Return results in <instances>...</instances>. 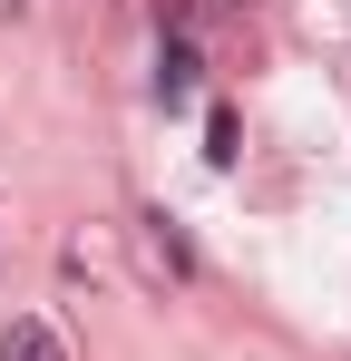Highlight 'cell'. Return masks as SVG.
Masks as SVG:
<instances>
[{"label":"cell","instance_id":"cell-1","mask_svg":"<svg viewBox=\"0 0 351 361\" xmlns=\"http://www.w3.org/2000/svg\"><path fill=\"white\" fill-rule=\"evenodd\" d=\"M0 361H68V342H58L39 312H10V332H0Z\"/></svg>","mask_w":351,"mask_h":361},{"label":"cell","instance_id":"cell-2","mask_svg":"<svg viewBox=\"0 0 351 361\" xmlns=\"http://www.w3.org/2000/svg\"><path fill=\"white\" fill-rule=\"evenodd\" d=\"M185 98H195V49L166 39V49H156V108H185Z\"/></svg>","mask_w":351,"mask_h":361},{"label":"cell","instance_id":"cell-3","mask_svg":"<svg viewBox=\"0 0 351 361\" xmlns=\"http://www.w3.org/2000/svg\"><path fill=\"white\" fill-rule=\"evenodd\" d=\"M234 147H244V127L215 108V118H205V157H215V166H234Z\"/></svg>","mask_w":351,"mask_h":361}]
</instances>
